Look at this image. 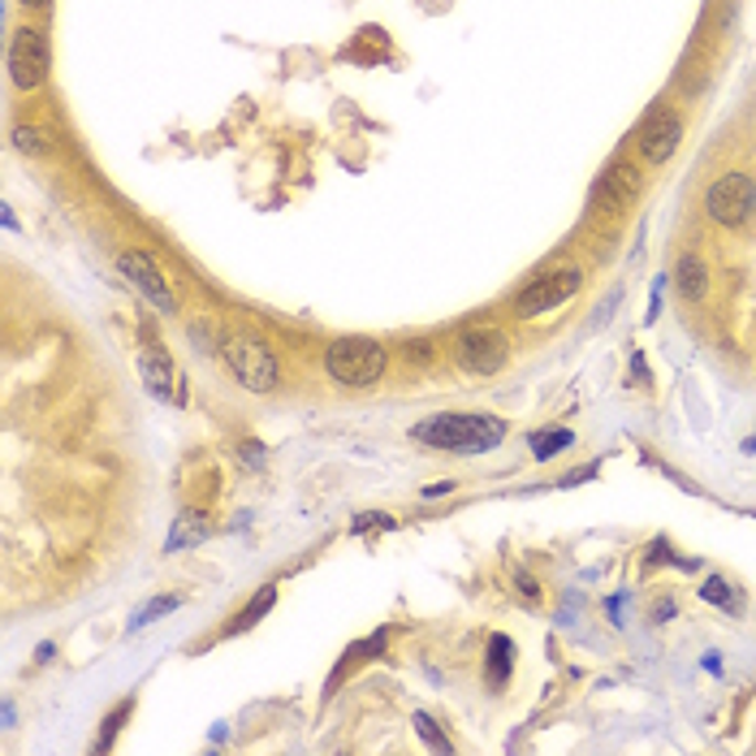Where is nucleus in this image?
Instances as JSON below:
<instances>
[{
	"label": "nucleus",
	"mask_w": 756,
	"mask_h": 756,
	"mask_svg": "<svg viewBox=\"0 0 756 756\" xmlns=\"http://www.w3.org/2000/svg\"><path fill=\"white\" fill-rule=\"evenodd\" d=\"M139 372H143V385H148L151 398H160V403H169L173 398V363H169V354L164 351H143L139 354Z\"/></svg>",
	"instance_id": "nucleus-11"
},
{
	"label": "nucleus",
	"mask_w": 756,
	"mask_h": 756,
	"mask_svg": "<svg viewBox=\"0 0 756 756\" xmlns=\"http://www.w3.org/2000/svg\"><path fill=\"white\" fill-rule=\"evenodd\" d=\"M130 713H135V701H121V705L108 713V722H104V739L96 744V748H113V739H117V731H121V722H126Z\"/></svg>",
	"instance_id": "nucleus-20"
},
{
	"label": "nucleus",
	"mask_w": 756,
	"mask_h": 756,
	"mask_svg": "<svg viewBox=\"0 0 756 756\" xmlns=\"http://www.w3.org/2000/svg\"><path fill=\"white\" fill-rule=\"evenodd\" d=\"M415 731H419V739H424L433 753H450V739L437 731V722H433L428 713H415Z\"/></svg>",
	"instance_id": "nucleus-18"
},
{
	"label": "nucleus",
	"mask_w": 756,
	"mask_h": 756,
	"mask_svg": "<svg viewBox=\"0 0 756 756\" xmlns=\"http://www.w3.org/2000/svg\"><path fill=\"white\" fill-rule=\"evenodd\" d=\"M584 286V273L579 268H557V273H545L536 277L519 299H514V311L519 316H541V311H554L566 299H575V290Z\"/></svg>",
	"instance_id": "nucleus-9"
},
{
	"label": "nucleus",
	"mask_w": 756,
	"mask_h": 756,
	"mask_svg": "<svg viewBox=\"0 0 756 756\" xmlns=\"http://www.w3.org/2000/svg\"><path fill=\"white\" fill-rule=\"evenodd\" d=\"M13 148L26 151V156H49L52 143L40 126H13Z\"/></svg>",
	"instance_id": "nucleus-17"
},
{
	"label": "nucleus",
	"mask_w": 756,
	"mask_h": 756,
	"mask_svg": "<svg viewBox=\"0 0 756 756\" xmlns=\"http://www.w3.org/2000/svg\"><path fill=\"white\" fill-rule=\"evenodd\" d=\"M221 359H225L230 376L252 394H268L277 385V354L252 333H230L221 342Z\"/></svg>",
	"instance_id": "nucleus-3"
},
{
	"label": "nucleus",
	"mask_w": 756,
	"mask_h": 756,
	"mask_svg": "<svg viewBox=\"0 0 756 756\" xmlns=\"http://www.w3.org/2000/svg\"><path fill=\"white\" fill-rule=\"evenodd\" d=\"M203 532H207V528L200 523V514H195V510H187V514L178 519V532L164 541V554H178L182 545H195V541H203Z\"/></svg>",
	"instance_id": "nucleus-15"
},
{
	"label": "nucleus",
	"mask_w": 756,
	"mask_h": 756,
	"mask_svg": "<svg viewBox=\"0 0 756 756\" xmlns=\"http://www.w3.org/2000/svg\"><path fill=\"white\" fill-rule=\"evenodd\" d=\"M514 579H519V593H523V597H536V593H541V588H536V579H532L528 571H514Z\"/></svg>",
	"instance_id": "nucleus-22"
},
{
	"label": "nucleus",
	"mask_w": 756,
	"mask_h": 756,
	"mask_svg": "<svg viewBox=\"0 0 756 756\" xmlns=\"http://www.w3.org/2000/svg\"><path fill=\"white\" fill-rule=\"evenodd\" d=\"M674 290L683 302H705L709 295V268L701 255H683L674 268Z\"/></svg>",
	"instance_id": "nucleus-12"
},
{
	"label": "nucleus",
	"mask_w": 756,
	"mask_h": 756,
	"mask_svg": "<svg viewBox=\"0 0 756 756\" xmlns=\"http://www.w3.org/2000/svg\"><path fill=\"white\" fill-rule=\"evenodd\" d=\"M705 212L722 230H744L756 212V178L744 169H731L705 187Z\"/></svg>",
	"instance_id": "nucleus-4"
},
{
	"label": "nucleus",
	"mask_w": 756,
	"mask_h": 756,
	"mask_svg": "<svg viewBox=\"0 0 756 756\" xmlns=\"http://www.w3.org/2000/svg\"><path fill=\"white\" fill-rule=\"evenodd\" d=\"M324 372L347 390H368L385 372V347L376 338H338L324 351Z\"/></svg>",
	"instance_id": "nucleus-2"
},
{
	"label": "nucleus",
	"mask_w": 756,
	"mask_h": 756,
	"mask_svg": "<svg viewBox=\"0 0 756 756\" xmlns=\"http://www.w3.org/2000/svg\"><path fill=\"white\" fill-rule=\"evenodd\" d=\"M701 597H705V601H713V605H726V609H739V597H735V588H731V584H726L722 575H713V579H709L705 588H701Z\"/></svg>",
	"instance_id": "nucleus-19"
},
{
	"label": "nucleus",
	"mask_w": 756,
	"mask_h": 756,
	"mask_svg": "<svg viewBox=\"0 0 756 756\" xmlns=\"http://www.w3.org/2000/svg\"><path fill=\"white\" fill-rule=\"evenodd\" d=\"M243 458H247L252 467H259V462H264V454H259V446H255V441H247V446H243Z\"/></svg>",
	"instance_id": "nucleus-24"
},
{
	"label": "nucleus",
	"mask_w": 756,
	"mask_h": 756,
	"mask_svg": "<svg viewBox=\"0 0 756 756\" xmlns=\"http://www.w3.org/2000/svg\"><path fill=\"white\" fill-rule=\"evenodd\" d=\"M636 195H640V178H636V169H631V164H622V160H618V164H609V169H605V178L593 187V207L605 212V216H622Z\"/></svg>",
	"instance_id": "nucleus-10"
},
{
	"label": "nucleus",
	"mask_w": 756,
	"mask_h": 756,
	"mask_svg": "<svg viewBox=\"0 0 756 756\" xmlns=\"http://www.w3.org/2000/svg\"><path fill=\"white\" fill-rule=\"evenodd\" d=\"M566 446H575V433H571V428H554V433H536V437H532V454H536V458H554V454H562Z\"/></svg>",
	"instance_id": "nucleus-16"
},
{
	"label": "nucleus",
	"mask_w": 756,
	"mask_h": 756,
	"mask_svg": "<svg viewBox=\"0 0 756 756\" xmlns=\"http://www.w3.org/2000/svg\"><path fill=\"white\" fill-rule=\"evenodd\" d=\"M52 70V49L49 35L40 26H18L9 40V83L18 92H40L49 83Z\"/></svg>",
	"instance_id": "nucleus-5"
},
{
	"label": "nucleus",
	"mask_w": 756,
	"mask_h": 756,
	"mask_svg": "<svg viewBox=\"0 0 756 756\" xmlns=\"http://www.w3.org/2000/svg\"><path fill=\"white\" fill-rule=\"evenodd\" d=\"M415 441L450 454H489L505 441V419L485 411H441L411 428Z\"/></svg>",
	"instance_id": "nucleus-1"
},
{
	"label": "nucleus",
	"mask_w": 756,
	"mask_h": 756,
	"mask_svg": "<svg viewBox=\"0 0 756 756\" xmlns=\"http://www.w3.org/2000/svg\"><path fill=\"white\" fill-rule=\"evenodd\" d=\"M169 609H178V597H156V601H148L135 618H130V627L139 631V627H148L151 618H160V614H169Z\"/></svg>",
	"instance_id": "nucleus-21"
},
{
	"label": "nucleus",
	"mask_w": 756,
	"mask_h": 756,
	"mask_svg": "<svg viewBox=\"0 0 756 756\" xmlns=\"http://www.w3.org/2000/svg\"><path fill=\"white\" fill-rule=\"evenodd\" d=\"M273 601H277V588H273V584H264V588L255 593L252 601H247V609L230 618V627H225V631L234 636V631H247V627H255V618H264V614L273 609Z\"/></svg>",
	"instance_id": "nucleus-13"
},
{
	"label": "nucleus",
	"mask_w": 756,
	"mask_h": 756,
	"mask_svg": "<svg viewBox=\"0 0 756 756\" xmlns=\"http://www.w3.org/2000/svg\"><path fill=\"white\" fill-rule=\"evenodd\" d=\"M18 4H26V9H49L52 0H18Z\"/></svg>",
	"instance_id": "nucleus-25"
},
{
	"label": "nucleus",
	"mask_w": 756,
	"mask_h": 756,
	"mask_svg": "<svg viewBox=\"0 0 756 756\" xmlns=\"http://www.w3.org/2000/svg\"><path fill=\"white\" fill-rule=\"evenodd\" d=\"M117 273H121L126 286H135L160 316H173V311H178V299H173V290H169V281H164V273H160V264H156L148 252H121L117 255Z\"/></svg>",
	"instance_id": "nucleus-8"
},
{
	"label": "nucleus",
	"mask_w": 756,
	"mask_h": 756,
	"mask_svg": "<svg viewBox=\"0 0 756 756\" xmlns=\"http://www.w3.org/2000/svg\"><path fill=\"white\" fill-rule=\"evenodd\" d=\"M510 670H514V645L505 636H493L489 640V683L502 688L505 679H510Z\"/></svg>",
	"instance_id": "nucleus-14"
},
{
	"label": "nucleus",
	"mask_w": 756,
	"mask_h": 756,
	"mask_svg": "<svg viewBox=\"0 0 756 756\" xmlns=\"http://www.w3.org/2000/svg\"><path fill=\"white\" fill-rule=\"evenodd\" d=\"M441 493H454V480H441V485H428L424 498H441Z\"/></svg>",
	"instance_id": "nucleus-23"
},
{
	"label": "nucleus",
	"mask_w": 756,
	"mask_h": 756,
	"mask_svg": "<svg viewBox=\"0 0 756 756\" xmlns=\"http://www.w3.org/2000/svg\"><path fill=\"white\" fill-rule=\"evenodd\" d=\"M454 359L471 376H493V372H502L505 359H510V338L498 324H471V329H462L454 338Z\"/></svg>",
	"instance_id": "nucleus-6"
},
{
	"label": "nucleus",
	"mask_w": 756,
	"mask_h": 756,
	"mask_svg": "<svg viewBox=\"0 0 756 756\" xmlns=\"http://www.w3.org/2000/svg\"><path fill=\"white\" fill-rule=\"evenodd\" d=\"M679 143H683V113L670 108V104H657L653 113L640 121V130H636V151H640V160H645L649 169H661V164L674 160Z\"/></svg>",
	"instance_id": "nucleus-7"
}]
</instances>
